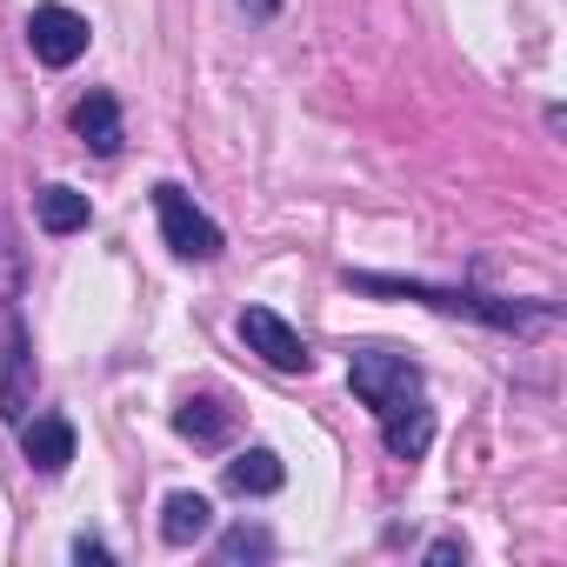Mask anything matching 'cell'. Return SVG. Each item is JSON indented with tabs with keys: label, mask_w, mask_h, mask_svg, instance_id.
I'll return each instance as SVG.
<instances>
[{
	"label": "cell",
	"mask_w": 567,
	"mask_h": 567,
	"mask_svg": "<svg viewBox=\"0 0 567 567\" xmlns=\"http://www.w3.org/2000/svg\"><path fill=\"white\" fill-rule=\"evenodd\" d=\"M207 527H214V501L207 494H167V507H161V540L167 547H194Z\"/></svg>",
	"instance_id": "8fae6325"
},
{
	"label": "cell",
	"mask_w": 567,
	"mask_h": 567,
	"mask_svg": "<svg viewBox=\"0 0 567 567\" xmlns=\"http://www.w3.org/2000/svg\"><path fill=\"white\" fill-rule=\"evenodd\" d=\"M28 48H34V61L41 68H74L81 54H87V21L74 14V8H34V21H28Z\"/></svg>",
	"instance_id": "8992f818"
},
{
	"label": "cell",
	"mask_w": 567,
	"mask_h": 567,
	"mask_svg": "<svg viewBox=\"0 0 567 567\" xmlns=\"http://www.w3.org/2000/svg\"><path fill=\"white\" fill-rule=\"evenodd\" d=\"M240 341H247V348H254L274 374H308V368H315L308 341H301L288 321H280L274 308H247V315H240Z\"/></svg>",
	"instance_id": "277c9868"
},
{
	"label": "cell",
	"mask_w": 567,
	"mask_h": 567,
	"mask_svg": "<svg viewBox=\"0 0 567 567\" xmlns=\"http://www.w3.org/2000/svg\"><path fill=\"white\" fill-rule=\"evenodd\" d=\"M348 288H361V295L427 301V308H441V315H481V321H494V328H520V321H527L520 308H494V301H481V295H447V288H421V280H388V274H348Z\"/></svg>",
	"instance_id": "7a4b0ae2"
},
{
	"label": "cell",
	"mask_w": 567,
	"mask_h": 567,
	"mask_svg": "<svg viewBox=\"0 0 567 567\" xmlns=\"http://www.w3.org/2000/svg\"><path fill=\"white\" fill-rule=\"evenodd\" d=\"M34 414V354H28V334L21 321L8 315L0 321V421H28Z\"/></svg>",
	"instance_id": "5b68a950"
},
{
	"label": "cell",
	"mask_w": 567,
	"mask_h": 567,
	"mask_svg": "<svg viewBox=\"0 0 567 567\" xmlns=\"http://www.w3.org/2000/svg\"><path fill=\"white\" fill-rule=\"evenodd\" d=\"M280 481H288V467H280L274 447H247V454L227 461V487H234V494H274Z\"/></svg>",
	"instance_id": "7c38bea8"
},
{
	"label": "cell",
	"mask_w": 567,
	"mask_h": 567,
	"mask_svg": "<svg viewBox=\"0 0 567 567\" xmlns=\"http://www.w3.org/2000/svg\"><path fill=\"white\" fill-rule=\"evenodd\" d=\"M68 121H74V134H81V141H87L101 161H114V154H121V141H127V127H121V107H114V94H101V87H94V94H81Z\"/></svg>",
	"instance_id": "52a82bcc"
},
{
	"label": "cell",
	"mask_w": 567,
	"mask_h": 567,
	"mask_svg": "<svg viewBox=\"0 0 567 567\" xmlns=\"http://www.w3.org/2000/svg\"><path fill=\"white\" fill-rule=\"evenodd\" d=\"M240 8H247V14H254V21H267V14H274V8H280V0H240Z\"/></svg>",
	"instance_id": "9a60e30c"
},
{
	"label": "cell",
	"mask_w": 567,
	"mask_h": 567,
	"mask_svg": "<svg viewBox=\"0 0 567 567\" xmlns=\"http://www.w3.org/2000/svg\"><path fill=\"white\" fill-rule=\"evenodd\" d=\"M174 427H181L187 441H200V447H220V441L234 434V408H227L220 394H194V401H181Z\"/></svg>",
	"instance_id": "30bf717a"
},
{
	"label": "cell",
	"mask_w": 567,
	"mask_h": 567,
	"mask_svg": "<svg viewBox=\"0 0 567 567\" xmlns=\"http://www.w3.org/2000/svg\"><path fill=\"white\" fill-rule=\"evenodd\" d=\"M21 454H28L41 474H68V461H74V427H68L61 414H28V421H21Z\"/></svg>",
	"instance_id": "ba28073f"
},
{
	"label": "cell",
	"mask_w": 567,
	"mask_h": 567,
	"mask_svg": "<svg viewBox=\"0 0 567 567\" xmlns=\"http://www.w3.org/2000/svg\"><path fill=\"white\" fill-rule=\"evenodd\" d=\"M154 207H161V234H167V247H174L181 260H214V254H220V227L187 200V187L161 181V187H154Z\"/></svg>",
	"instance_id": "3957f363"
},
{
	"label": "cell",
	"mask_w": 567,
	"mask_h": 567,
	"mask_svg": "<svg viewBox=\"0 0 567 567\" xmlns=\"http://www.w3.org/2000/svg\"><path fill=\"white\" fill-rule=\"evenodd\" d=\"M381 441H388V454H394V461H421V454H427V441H434V414H427L421 401H408V408L381 414Z\"/></svg>",
	"instance_id": "9c48e42d"
},
{
	"label": "cell",
	"mask_w": 567,
	"mask_h": 567,
	"mask_svg": "<svg viewBox=\"0 0 567 567\" xmlns=\"http://www.w3.org/2000/svg\"><path fill=\"white\" fill-rule=\"evenodd\" d=\"M267 547H274V540H267L260 527H234V534L220 540V560H247V554H267Z\"/></svg>",
	"instance_id": "5bb4252c"
},
{
	"label": "cell",
	"mask_w": 567,
	"mask_h": 567,
	"mask_svg": "<svg viewBox=\"0 0 567 567\" xmlns=\"http://www.w3.org/2000/svg\"><path fill=\"white\" fill-rule=\"evenodd\" d=\"M348 381H354V394H361L374 414H394V408L421 401V368H414L408 354H388V348H361V354L348 361Z\"/></svg>",
	"instance_id": "6da1fadb"
},
{
	"label": "cell",
	"mask_w": 567,
	"mask_h": 567,
	"mask_svg": "<svg viewBox=\"0 0 567 567\" xmlns=\"http://www.w3.org/2000/svg\"><path fill=\"white\" fill-rule=\"evenodd\" d=\"M34 214H41V227H48V234H81L94 207H87V194H74V187H61V181H54V187H41V194H34Z\"/></svg>",
	"instance_id": "4fadbf2b"
}]
</instances>
